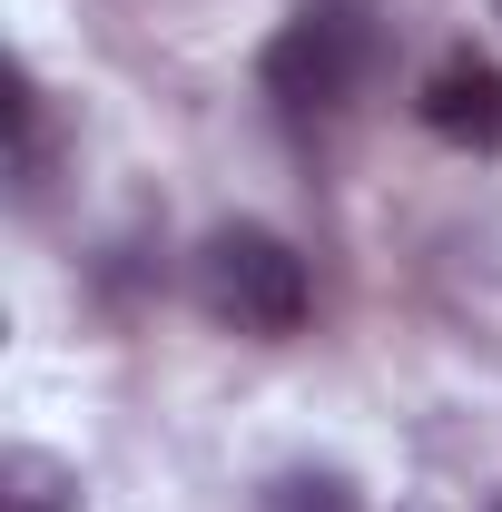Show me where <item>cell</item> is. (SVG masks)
Listing matches in <instances>:
<instances>
[{
	"label": "cell",
	"mask_w": 502,
	"mask_h": 512,
	"mask_svg": "<svg viewBox=\"0 0 502 512\" xmlns=\"http://www.w3.org/2000/svg\"><path fill=\"white\" fill-rule=\"evenodd\" d=\"M10 178H20V197L50 188V119H40V89H30V69H10Z\"/></svg>",
	"instance_id": "cell-5"
},
{
	"label": "cell",
	"mask_w": 502,
	"mask_h": 512,
	"mask_svg": "<svg viewBox=\"0 0 502 512\" xmlns=\"http://www.w3.org/2000/svg\"><path fill=\"white\" fill-rule=\"evenodd\" d=\"M414 119L434 128L443 148H473V158H493L502 148V69L483 50H443L424 69V89H414Z\"/></svg>",
	"instance_id": "cell-3"
},
{
	"label": "cell",
	"mask_w": 502,
	"mask_h": 512,
	"mask_svg": "<svg viewBox=\"0 0 502 512\" xmlns=\"http://www.w3.org/2000/svg\"><path fill=\"white\" fill-rule=\"evenodd\" d=\"M188 286H197V306L227 325V335H256V345L296 335L306 306H315L306 256L286 247L276 227H256V217H227V227H207V237H197Z\"/></svg>",
	"instance_id": "cell-1"
},
{
	"label": "cell",
	"mask_w": 502,
	"mask_h": 512,
	"mask_svg": "<svg viewBox=\"0 0 502 512\" xmlns=\"http://www.w3.org/2000/svg\"><path fill=\"white\" fill-rule=\"evenodd\" d=\"M0 512H79V473L40 444H10L0 453Z\"/></svg>",
	"instance_id": "cell-4"
},
{
	"label": "cell",
	"mask_w": 502,
	"mask_h": 512,
	"mask_svg": "<svg viewBox=\"0 0 502 512\" xmlns=\"http://www.w3.org/2000/svg\"><path fill=\"white\" fill-rule=\"evenodd\" d=\"M493 512H502V503H493Z\"/></svg>",
	"instance_id": "cell-8"
},
{
	"label": "cell",
	"mask_w": 502,
	"mask_h": 512,
	"mask_svg": "<svg viewBox=\"0 0 502 512\" xmlns=\"http://www.w3.org/2000/svg\"><path fill=\"white\" fill-rule=\"evenodd\" d=\"M365 69H375V20H365V0H306V10L266 40L256 79H266L276 109H345Z\"/></svg>",
	"instance_id": "cell-2"
},
{
	"label": "cell",
	"mask_w": 502,
	"mask_h": 512,
	"mask_svg": "<svg viewBox=\"0 0 502 512\" xmlns=\"http://www.w3.org/2000/svg\"><path fill=\"white\" fill-rule=\"evenodd\" d=\"M493 20H502V0H493Z\"/></svg>",
	"instance_id": "cell-7"
},
{
	"label": "cell",
	"mask_w": 502,
	"mask_h": 512,
	"mask_svg": "<svg viewBox=\"0 0 502 512\" xmlns=\"http://www.w3.org/2000/svg\"><path fill=\"white\" fill-rule=\"evenodd\" d=\"M266 512H365L345 473H276L266 483Z\"/></svg>",
	"instance_id": "cell-6"
}]
</instances>
